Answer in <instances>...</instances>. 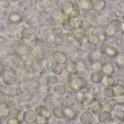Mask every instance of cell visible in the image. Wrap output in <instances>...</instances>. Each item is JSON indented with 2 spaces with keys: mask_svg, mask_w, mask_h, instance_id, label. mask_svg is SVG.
Masks as SVG:
<instances>
[{
  "mask_svg": "<svg viewBox=\"0 0 124 124\" xmlns=\"http://www.w3.org/2000/svg\"><path fill=\"white\" fill-rule=\"evenodd\" d=\"M110 25L115 31L116 33L121 32L124 31V23L121 20H119L118 18L113 19L110 23Z\"/></svg>",
  "mask_w": 124,
  "mask_h": 124,
  "instance_id": "cell-6",
  "label": "cell"
},
{
  "mask_svg": "<svg viewBox=\"0 0 124 124\" xmlns=\"http://www.w3.org/2000/svg\"><path fill=\"white\" fill-rule=\"evenodd\" d=\"M36 113L40 117H46L48 113V108L44 105H39L36 108Z\"/></svg>",
  "mask_w": 124,
  "mask_h": 124,
  "instance_id": "cell-22",
  "label": "cell"
},
{
  "mask_svg": "<svg viewBox=\"0 0 124 124\" xmlns=\"http://www.w3.org/2000/svg\"><path fill=\"white\" fill-rule=\"evenodd\" d=\"M106 81H107V84L108 86L115 87L119 84L120 80H119V78L113 73V74H110V75L107 76Z\"/></svg>",
  "mask_w": 124,
  "mask_h": 124,
  "instance_id": "cell-9",
  "label": "cell"
},
{
  "mask_svg": "<svg viewBox=\"0 0 124 124\" xmlns=\"http://www.w3.org/2000/svg\"><path fill=\"white\" fill-rule=\"evenodd\" d=\"M20 34H21V37L24 39H31L33 35V32L32 31V29L31 28H28V27H25L24 28L22 29L21 32H20Z\"/></svg>",
  "mask_w": 124,
  "mask_h": 124,
  "instance_id": "cell-18",
  "label": "cell"
},
{
  "mask_svg": "<svg viewBox=\"0 0 124 124\" xmlns=\"http://www.w3.org/2000/svg\"><path fill=\"white\" fill-rule=\"evenodd\" d=\"M79 15H80V10L78 9H73L68 15V17H70V18L75 19V18H77Z\"/></svg>",
  "mask_w": 124,
  "mask_h": 124,
  "instance_id": "cell-37",
  "label": "cell"
},
{
  "mask_svg": "<svg viewBox=\"0 0 124 124\" xmlns=\"http://www.w3.org/2000/svg\"><path fill=\"white\" fill-rule=\"evenodd\" d=\"M21 122L17 118H11L7 121V124H20Z\"/></svg>",
  "mask_w": 124,
  "mask_h": 124,
  "instance_id": "cell-45",
  "label": "cell"
},
{
  "mask_svg": "<svg viewBox=\"0 0 124 124\" xmlns=\"http://www.w3.org/2000/svg\"><path fill=\"white\" fill-rule=\"evenodd\" d=\"M113 110V106L110 102H107L105 103V105H103V111L110 113Z\"/></svg>",
  "mask_w": 124,
  "mask_h": 124,
  "instance_id": "cell-41",
  "label": "cell"
},
{
  "mask_svg": "<svg viewBox=\"0 0 124 124\" xmlns=\"http://www.w3.org/2000/svg\"><path fill=\"white\" fill-rule=\"evenodd\" d=\"M81 5L84 11H91L94 8V3L92 0H81Z\"/></svg>",
  "mask_w": 124,
  "mask_h": 124,
  "instance_id": "cell-20",
  "label": "cell"
},
{
  "mask_svg": "<svg viewBox=\"0 0 124 124\" xmlns=\"http://www.w3.org/2000/svg\"><path fill=\"white\" fill-rule=\"evenodd\" d=\"M115 57L116 65L120 67H124V54H118Z\"/></svg>",
  "mask_w": 124,
  "mask_h": 124,
  "instance_id": "cell-34",
  "label": "cell"
},
{
  "mask_svg": "<svg viewBox=\"0 0 124 124\" xmlns=\"http://www.w3.org/2000/svg\"><path fill=\"white\" fill-rule=\"evenodd\" d=\"M20 110L17 108H12L10 110H9L8 112V115L11 117V118H17L20 115Z\"/></svg>",
  "mask_w": 124,
  "mask_h": 124,
  "instance_id": "cell-36",
  "label": "cell"
},
{
  "mask_svg": "<svg viewBox=\"0 0 124 124\" xmlns=\"http://www.w3.org/2000/svg\"><path fill=\"white\" fill-rule=\"evenodd\" d=\"M65 69L69 73H70L72 75H76L79 72L78 64L74 61L68 62L66 63V65H65Z\"/></svg>",
  "mask_w": 124,
  "mask_h": 124,
  "instance_id": "cell-3",
  "label": "cell"
},
{
  "mask_svg": "<svg viewBox=\"0 0 124 124\" xmlns=\"http://www.w3.org/2000/svg\"><path fill=\"white\" fill-rule=\"evenodd\" d=\"M59 39L61 44L64 45H68V44H70L73 41V36L70 33H62V35L60 36Z\"/></svg>",
  "mask_w": 124,
  "mask_h": 124,
  "instance_id": "cell-15",
  "label": "cell"
},
{
  "mask_svg": "<svg viewBox=\"0 0 124 124\" xmlns=\"http://www.w3.org/2000/svg\"><path fill=\"white\" fill-rule=\"evenodd\" d=\"M110 1H111V2H116V1H118V0H109Z\"/></svg>",
  "mask_w": 124,
  "mask_h": 124,
  "instance_id": "cell-50",
  "label": "cell"
},
{
  "mask_svg": "<svg viewBox=\"0 0 124 124\" xmlns=\"http://www.w3.org/2000/svg\"><path fill=\"white\" fill-rule=\"evenodd\" d=\"M51 70H52V72L55 76H60L62 73V66L61 64L56 62H54L52 64Z\"/></svg>",
  "mask_w": 124,
  "mask_h": 124,
  "instance_id": "cell-17",
  "label": "cell"
},
{
  "mask_svg": "<svg viewBox=\"0 0 124 124\" xmlns=\"http://www.w3.org/2000/svg\"><path fill=\"white\" fill-rule=\"evenodd\" d=\"M89 22L91 23L92 28H93L94 29H97L101 27V25L102 24V19L99 15H94L91 18Z\"/></svg>",
  "mask_w": 124,
  "mask_h": 124,
  "instance_id": "cell-12",
  "label": "cell"
},
{
  "mask_svg": "<svg viewBox=\"0 0 124 124\" xmlns=\"http://www.w3.org/2000/svg\"><path fill=\"white\" fill-rule=\"evenodd\" d=\"M53 59L54 60V62H58L61 65L65 64L67 62L68 58L67 56L62 52H56L54 53L53 54Z\"/></svg>",
  "mask_w": 124,
  "mask_h": 124,
  "instance_id": "cell-8",
  "label": "cell"
},
{
  "mask_svg": "<svg viewBox=\"0 0 124 124\" xmlns=\"http://www.w3.org/2000/svg\"><path fill=\"white\" fill-rule=\"evenodd\" d=\"M87 41L90 44L96 46L100 43L101 39L98 36L95 34H89V35H87Z\"/></svg>",
  "mask_w": 124,
  "mask_h": 124,
  "instance_id": "cell-19",
  "label": "cell"
},
{
  "mask_svg": "<svg viewBox=\"0 0 124 124\" xmlns=\"http://www.w3.org/2000/svg\"><path fill=\"white\" fill-rule=\"evenodd\" d=\"M103 94L105 97H108V98H113L115 97L114 94V91H113V88L110 87V86H108L105 87L103 90Z\"/></svg>",
  "mask_w": 124,
  "mask_h": 124,
  "instance_id": "cell-30",
  "label": "cell"
},
{
  "mask_svg": "<svg viewBox=\"0 0 124 124\" xmlns=\"http://www.w3.org/2000/svg\"><path fill=\"white\" fill-rule=\"evenodd\" d=\"M74 9V5L71 1H66L64 3L62 7V12L64 13L65 15H68L70 11H72Z\"/></svg>",
  "mask_w": 124,
  "mask_h": 124,
  "instance_id": "cell-21",
  "label": "cell"
},
{
  "mask_svg": "<svg viewBox=\"0 0 124 124\" xmlns=\"http://www.w3.org/2000/svg\"><path fill=\"white\" fill-rule=\"evenodd\" d=\"M0 5L3 8H7L10 5V2L9 0H0Z\"/></svg>",
  "mask_w": 124,
  "mask_h": 124,
  "instance_id": "cell-46",
  "label": "cell"
},
{
  "mask_svg": "<svg viewBox=\"0 0 124 124\" xmlns=\"http://www.w3.org/2000/svg\"><path fill=\"white\" fill-rule=\"evenodd\" d=\"M39 6L42 9H47L51 6V0H40Z\"/></svg>",
  "mask_w": 124,
  "mask_h": 124,
  "instance_id": "cell-39",
  "label": "cell"
},
{
  "mask_svg": "<svg viewBox=\"0 0 124 124\" xmlns=\"http://www.w3.org/2000/svg\"><path fill=\"white\" fill-rule=\"evenodd\" d=\"M23 119L25 122L31 124L37 120V114L32 110H29L24 113Z\"/></svg>",
  "mask_w": 124,
  "mask_h": 124,
  "instance_id": "cell-7",
  "label": "cell"
},
{
  "mask_svg": "<svg viewBox=\"0 0 124 124\" xmlns=\"http://www.w3.org/2000/svg\"><path fill=\"white\" fill-rule=\"evenodd\" d=\"M9 20L12 23H17L22 20V16L18 12H13L10 14L9 17Z\"/></svg>",
  "mask_w": 124,
  "mask_h": 124,
  "instance_id": "cell-26",
  "label": "cell"
},
{
  "mask_svg": "<svg viewBox=\"0 0 124 124\" xmlns=\"http://www.w3.org/2000/svg\"><path fill=\"white\" fill-rule=\"evenodd\" d=\"M81 121L83 124H92L94 121V116L90 112H84L81 116Z\"/></svg>",
  "mask_w": 124,
  "mask_h": 124,
  "instance_id": "cell-10",
  "label": "cell"
},
{
  "mask_svg": "<svg viewBox=\"0 0 124 124\" xmlns=\"http://www.w3.org/2000/svg\"><path fill=\"white\" fill-rule=\"evenodd\" d=\"M15 105V101L14 100H9V101L5 105V109H7V110H10V109H12Z\"/></svg>",
  "mask_w": 124,
  "mask_h": 124,
  "instance_id": "cell-44",
  "label": "cell"
},
{
  "mask_svg": "<svg viewBox=\"0 0 124 124\" xmlns=\"http://www.w3.org/2000/svg\"><path fill=\"white\" fill-rule=\"evenodd\" d=\"M105 54L110 57H115L118 54V50L112 46H106L105 49Z\"/></svg>",
  "mask_w": 124,
  "mask_h": 124,
  "instance_id": "cell-25",
  "label": "cell"
},
{
  "mask_svg": "<svg viewBox=\"0 0 124 124\" xmlns=\"http://www.w3.org/2000/svg\"><path fill=\"white\" fill-rule=\"evenodd\" d=\"M106 7V1L105 0H97L94 4V9L96 12H100L103 10Z\"/></svg>",
  "mask_w": 124,
  "mask_h": 124,
  "instance_id": "cell-24",
  "label": "cell"
},
{
  "mask_svg": "<svg viewBox=\"0 0 124 124\" xmlns=\"http://www.w3.org/2000/svg\"><path fill=\"white\" fill-rule=\"evenodd\" d=\"M3 82L5 85L7 86H12L13 84H15L17 82V78L15 76L12 75H8L6 76L4 79H3Z\"/></svg>",
  "mask_w": 124,
  "mask_h": 124,
  "instance_id": "cell-23",
  "label": "cell"
},
{
  "mask_svg": "<svg viewBox=\"0 0 124 124\" xmlns=\"http://www.w3.org/2000/svg\"><path fill=\"white\" fill-rule=\"evenodd\" d=\"M101 72L104 75H106V76L113 74L114 72H115V68H114V66H113V65L112 63H110V62L105 63V64L102 65Z\"/></svg>",
  "mask_w": 124,
  "mask_h": 124,
  "instance_id": "cell-11",
  "label": "cell"
},
{
  "mask_svg": "<svg viewBox=\"0 0 124 124\" xmlns=\"http://www.w3.org/2000/svg\"><path fill=\"white\" fill-rule=\"evenodd\" d=\"M46 83L50 84V85H54L56 84L58 82V78L56 76H53V75H50L48 76L46 78Z\"/></svg>",
  "mask_w": 124,
  "mask_h": 124,
  "instance_id": "cell-35",
  "label": "cell"
},
{
  "mask_svg": "<svg viewBox=\"0 0 124 124\" xmlns=\"http://www.w3.org/2000/svg\"><path fill=\"white\" fill-rule=\"evenodd\" d=\"M100 88H99L98 86H93L92 87L91 93H92L94 96L100 93Z\"/></svg>",
  "mask_w": 124,
  "mask_h": 124,
  "instance_id": "cell-47",
  "label": "cell"
},
{
  "mask_svg": "<svg viewBox=\"0 0 124 124\" xmlns=\"http://www.w3.org/2000/svg\"><path fill=\"white\" fill-rule=\"evenodd\" d=\"M62 28L65 30V31H73L76 28V21L73 19V18H70V17H66L63 22L62 23Z\"/></svg>",
  "mask_w": 124,
  "mask_h": 124,
  "instance_id": "cell-2",
  "label": "cell"
},
{
  "mask_svg": "<svg viewBox=\"0 0 124 124\" xmlns=\"http://www.w3.org/2000/svg\"><path fill=\"white\" fill-rule=\"evenodd\" d=\"M54 91L55 93H57L60 95H64L66 92V89H65V86H63L62 84H58V85L55 86V87L54 88Z\"/></svg>",
  "mask_w": 124,
  "mask_h": 124,
  "instance_id": "cell-33",
  "label": "cell"
},
{
  "mask_svg": "<svg viewBox=\"0 0 124 124\" xmlns=\"http://www.w3.org/2000/svg\"><path fill=\"white\" fill-rule=\"evenodd\" d=\"M105 32V35L108 36H114L115 34H116L115 31L111 28V26L110 25H108L106 26Z\"/></svg>",
  "mask_w": 124,
  "mask_h": 124,
  "instance_id": "cell-40",
  "label": "cell"
},
{
  "mask_svg": "<svg viewBox=\"0 0 124 124\" xmlns=\"http://www.w3.org/2000/svg\"><path fill=\"white\" fill-rule=\"evenodd\" d=\"M121 33H122V37H123V40L124 41V31H121Z\"/></svg>",
  "mask_w": 124,
  "mask_h": 124,
  "instance_id": "cell-49",
  "label": "cell"
},
{
  "mask_svg": "<svg viewBox=\"0 0 124 124\" xmlns=\"http://www.w3.org/2000/svg\"><path fill=\"white\" fill-rule=\"evenodd\" d=\"M9 100H10V99H9V96H7V95H6V94L0 95V104L6 105Z\"/></svg>",
  "mask_w": 124,
  "mask_h": 124,
  "instance_id": "cell-42",
  "label": "cell"
},
{
  "mask_svg": "<svg viewBox=\"0 0 124 124\" xmlns=\"http://www.w3.org/2000/svg\"><path fill=\"white\" fill-rule=\"evenodd\" d=\"M123 116H124V115H123Z\"/></svg>",
  "mask_w": 124,
  "mask_h": 124,
  "instance_id": "cell-54",
  "label": "cell"
},
{
  "mask_svg": "<svg viewBox=\"0 0 124 124\" xmlns=\"http://www.w3.org/2000/svg\"><path fill=\"white\" fill-rule=\"evenodd\" d=\"M64 114L70 119H74L76 116V113L75 110L70 108H65L64 110Z\"/></svg>",
  "mask_w": 124,
  "mask_h": 124,
  "instance_id": "cell-31",
  "label": "cell"
},
{
  "mask_svg": "<svg viewBox=\"0 0 124 124\" xmlns=\"http://www.w3.org/2000/svg\"><path fill=\"white\" fill-rule=\"evenodd\" d=\"M73 36V39L78 44H84L87 41L86 33L81 30L76 31Z\"/></svg>",
  "mask_w": 124,
  "mask_h": 124,
  "instance_id": "cell-4",
  "label": "cell"
},
{
  "mask_svg": "<svg viewBox=\"0 0 124 124\" xmlns=\"http://www.w3.org/2000/svg\"><path fill=\"white\" fill-rule=\"evenodd\" d=\"M96 99L94 96L91 93V92H86L84 94V101L88 104V105H92L95 102Z\"/></svg>",
  "mask_w": 124,
  "mask_h": 124,
  "instance_id": "cell-27",
  "label": "cell"
},
{
  "mask_svg": "<svg viewBox=\"0 0 124 124\" xmlns=\"http://www.w3.org/2000/svg\"><path fill=\"white\" fill-rule=\"evenodd\" d=\"M52 113L54 116V117H56L58 119L62 118V117L64 116V111L60 107H54L53 108Z\"/></svg>",
  "mask_w": 124,
  "mask_h": 124,
  "instance_id": "cell-29",
  "label": "cell"
},
{
  "mask_svg": "<svg viewBox=\"0 0 124 124\" xmlns=\"http://www.w3.org/2000/svg\"><path fill=\"white\" fill-rule=\"evenodd\" d=\"M111 119H112V117H111L110 113L103 111L99 115V121L102 124H108L110 122Z\"/></svg>",
  "mask_w": 124,
  "mask_h": 124,
  "instance_id": "cell-14",
  "label": "cell"
},
{
  "mask_svg": "<svg viewBox=\"0 0 124 124\" xmlns=\"http://www.w3.org/2000/svg\"><path fill=\"white\" fill-rule=\"evenodd\" d=\"M77 100L78 102H83L84 101V94H82L81 92L78 93L77 94Z\"/></svg>",
  "mask_w": 124,
  "mask_h": 124,
  "instance_id": "cell-48",
  "label": "cell"
},
{
  "mask_svg": "<svg viewBox=\"0 0 124 124\" xmlns=\"http://www.w3.org/2000/svg\"><path fill=\"white\" fill-rule=\"evenodd\" d=\"M114 101L118 105H124V94L122 96L116 97V98L114 99Z\"/></svg>",
  "mask_w": 124,
  "mask_h": 124,
  "instance_id": "cell-43",
  "label": "cell"
},
{
  "mask_svg": "<svg viewBox=\"0 0 124 124\" xmlns=\"http://www.w3.org/2000/svg\"><path fill=\"white\" fill-rule=\"evenodd\" d=\"M90 79L94 84H100L104 79V74L101 71H93L90 75Z\"/></svg>",
  "mask_w": 124,
  "mask_h": 124,
  "instance_id": "cell-5",
  "label": "cell"
},
{
  "mask_svg": "<svg viewBox=\"0 0 124 124\" xmlns=\"http://www.w3.org/2000/svg\"><path fill=\"white\" fill-rule=\"evenodd\" d=\"M62 33H63V32H62V29L61 28L56 27L52 30V35L54 39H60V36L62 35Z\"/></svg>",
  "mask_w": 124,
  "mask_h": 124,
  "instance_id": "cell-32",
  "label": "cell"
},
{
  "mask_svg": "<svg viewBox=\"0 0 124 124\" xmlns=\"http://www.w3.org/2000/svg\"><path fill=\"white\" fill-rule=\"evenodd\" d=\"M87 81L86 79L83 76H77L74 79L71 81L70 86L72 89L75 90H82L84 89H86L87 86Z\"/></svg>",
  "mask_w": 124,
  "mask_h": 124,
  "instance_id": "cell-1",
  "label": "cell"
},
{
  "mask_svg": "<svg viewBox=\"0 0 124 124\" xmlns=\"http://www.w3.org/2000/svg\"><path fill=\"white\" fill-rule=\"evenodd\" d=\"M121 124H124V120L123 121H122V122H121Z\"/></svg>",
  "mask_w": 124,
  "mask_h": 124,
  "instance_id": "cell-53",
  "label": "cell"
},
{
  "mask_svg": "<svg viewBox=\"0 0 124 124\" xmlns=\"http://www.w3.org/2000/svg\"></svg>",
  "mask_w": 124,
  "mask_h": 124,
  "instance_id": "cell-55",
  "label": "cell"
},
{
  "mask_svg": "<svg viewBox=\"0 0 124 124\" xmlns=\"http://www.w3.org/2000/svg\"><path fill=\"white\" fill-rule=\"evenodd\" d=\"M91 28H92L91 23H90V22L89 20H79L78 28L81 31L87 33L88 31H90Z\"/></svg>",
  "mask_w": 124,
  "mask_h": 124,
  "instance_id": "cell-13",
  "label": "cell"
},
{
  "mask_svg": "<svg viewBox=\"0 0 124 124\" xmlns=\"http://www.w3.org/2000/svg\"><path fill=\"white\" fill-rule=\"evenodd\" d=\"M113 88L114 91V94L115 97H118V96H122L124 94V86L121 84H118Z\"/></svg>",
  "mask_w": 124,
  "mask_h": 124,
  "instance_id": "cell-28",
  "label": "cell"
},
{
  "mask_svg": "<svg viewBox=\"0 0 124 124\" xmlns=\"http://www.w3.org/2000/svg\"><path fill=\"white\" fill-rule=\"evenodd\" d=\"M122 19H123V20L124 21V14L123 15V16H122Z\"/></svg>",
  "mask_w": 124,
  "mask_h": 124,
  "instance_id": "cell-52",
  "label": "cell"
},
{
  "mask_svg": "<svg viewBox=\"0 0 124 124\" xmlns=\"http://www.w3.org/2000/svg\"><path fill=\"white\" fill-rule=\"evenodd\" d=\"M102 67V64L99 61H95L92 65V69L94 71H101Z\"/></svg>",
  "mask_w": 124,
  "mask_h": 124,
  "instance_id": "cell-38",
  "label": "cell"
},
{
  "mask_svg": "<svg viewBox=\"0 0 124 124\" xmlns=\"http://www.w3.org/2000/svg\"><path fill=\"white\" fill-rule=\"evenodd\" d=\"M92 105H92V111L94 115H100L102 112H103V105L101 104L99 101L96 100Z\"/></svg>",
  "mask_w": 124,
  "mask_h": 124,
  "instance_id": "cell-16",
  "label": "cell"
},
{
  "mask_svg": "<svg viewBox=\"0 0 124 124\" xmlns=\"http://www.w3.org/2000/svg\"><path fill=\"white\" fill-rule=\"evenodd\" d=\"M10 1H12V2H16L17 0H9Z\"/></svg>",
  "mask_w": 124,
  "mask_h": 124,
  "instance_id": "cell-51",
  "label": "cell"
}]
</instances>
